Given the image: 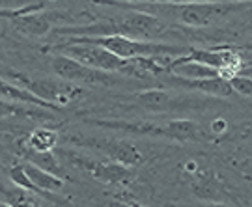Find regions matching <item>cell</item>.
Instances as JSON below:
<instances>
[{
	"mask_svg": "<svg viewBox=\"0 0 252 207\" xmlns=\"http://www.w3.org/2000/svg\"><path fill=\"white\" fill-rule=\"evenodd\" d=\"M54 53H60V56H67L86 67L110 73V75L126 73L129 67V60L118 58L116 54L108 53L107 49L99 45H94L90 41H86L84 37H69L63 45L54 47Z\"/></svg>",
	"mask_w": 252,
	"mask_h": 207,
	"instance_id": "1",
	"label": "cell"
},
{
	"mask_svg": "<svg viewBox=\"0 0 252 207\" xmlns=\"http://www.w3.org/2000/svg\"><path fill=\"white\" fill-rule=\"evenodd\" d=\"M13 77L17 79V82H13V84H17L19 88L30 91L32 95H36L37 99L45 101L53 107L75 103L84 93L81 86L60 81V79L58 81H53V79H28L25 75L21 77L17 73H13Z\"/></svg>",
	"mask_w": 252,
	"mask_h": 207,
	"instance_id": "2",
	"label": "cell"
},
{
	"mask_svg": "<svg viewBox=\"0 0 252 207\" xmlns=\"http://www.w3.org/2000/svg\"><path fill=\"white\" fill-rule=\"evenodd\" d=\"M239 6L241 4L237 2H172L168 4V8L176 11L181 23L192 28L209 27Z\"/></svg>",
	"mask_w": 252,
	"mask_h": 207,
	"instance_id": "3",
	"label": "cell"
},
{
	"mask_svg": "<svg viewBox=\"0 0 252 207\" xmlns=\"http://www.w3.org/2000/svg\"><path fill=\"white\" fill-rule=\"evenodd\" d=\"M51 67L60 81L71 82L77 86H81V84H84V86H107L110 82H114V77L110 73L86 67V65L75 62L67 56H60V54H56L51 60Z\"/></svg>",
	"mask_w": 252,
	"mask_h": 207,
	"instance_id": "4",
	"label": "cell"
},
{
	"mask_svg": "<svg viewBox=\"0 0 252 207\" xmlns=\"http://www.w3.org/2000/svg\"><path fill=\"white\" fill-rule=\"evenodd\" d=\"M73 164L81 166L82 170H86L95 181H99L103 185H122V183H129L133 179V172L124 164L110 161V159H88V157H81V155L69 153Z\"/></svg>",
	"mask_w": 252,
	"mask_h": 207,
	"instance_id": "5",
	"label": "cell"
},
{
	"mask_svg": "<svg viewBox=\"0 0 252 207\" xmlns=\"http://www.w3.org/2000/svg\"><path fill=\"white\" fill-rule=\"evenodd\" d=\"M86 144H94L97 149H101L107 155V159L124 164L127 168L138 166L144 161L142 151L136 148L135 144L127 142V140H110V138H99V140H88Z\"/></svg>",
	"mask_w": 252,
	"mask_h": 207,
	"instance_id": "6",
	"label": "cell"
},
{
	"mask_svg": "<svg viewBox=\"0 0 252 207\" xmlns=\"http://www.w3.org/2000/svg\"><path fill=\"white\" fill-rule=\"evenodd\" d=\"M56 11H30V13H23L19 17L11 19L13 28L19 34L28 37H43L53 30L54 23H56Z\"/></svg>",
	"mask_w": 252,
	"mask_h": 207,
	"instance_id": "7",
	"label": "cell"
},
{
	"mask_svg": "<svg viewBox=\"0 0 252 207\" xmlns=\"http://www.w3.org/2000/svg\"><path fill=\"white\" fill-rule=\"evenodd\" d=\"M161 136L178 140V142H202L206 135L202 127L190 119H172L161 125Z\"/></svg>",
	"mask_w": 252,
	"mask_h": 207,
	"instance_id": "8",
	"label": "cell"
},
{
	"mask_svg": "<svg viewBox=\"0 0 252 207\" xmlns=\"http://www.w3.org/2000/svg\"><path fill=\"white\" fill-rule=\"evenodd\" d=\"M23 168L27 172L28 179L32 181V185L36 187L37 190H47V192H56L63 187V177L62 176H56V174H51V172L39 168L32 162H23Z\"/></svg>",
	"mask_w": 252,
	"mask_h": 207,
	"instance_id": "9",
	"label": "cell"
},
{
	"mask_svg": "<svg viewBox=\"0 0 252 207\" xmlns=\"http://www.w3.org/2000/svg\"><path fill=\"white\" fill-rule=\"evenodd\" d=\"M176 82L181 84L183 88L204 91L207 95H215V97H230L234 93L230 82L222 81V79H206V81H181V79H176Z\"/></svg>",
	"mask_w": 252,
	"mask_h": 207,
	"instance_id": "10",
	"label": "cell"
},
{
	"mask_svg": "<svg viewBox=\"0 0 252 207\" xmlns=\"http://www.w3.org/2000/svg\"><path fill=\"white\" fill-rule=\"evenodd\" d=\"M58 138H60L58 131L39 127L36 131H32L30 136H28V148L34 153H51L58 146Z\"/></svg>",
	"mask_w": 252,
	"mask_h": 207,
	"instance_id": "11",
	"label": "cell"
},
{
	"mask_svg": "<svg viewBox=\"0 0 252 207\" xmlns=\"http://www.w3.org/2000/svg\"><path fill=\"white\" fill-rule=\"evenodd\" d=\"M4 198H6V204L9 207H41V204L37 202L32 192L23 189H11V190H2Z\"/></svg>",
	"mask_w": 252,
	"mask_h": 207,
	"instance_id": "12",
	"label": "cell"
},
{
	"mask_svg": "<svg viewBox=\"0 0 252 207\" xmlns=\"http://www.w3.org/2000/svg\"><path fill=\"white\" fill-rule=\"evenodd\" d=\"M9 179L13 181V185H15L17 189L28 190V192H37V189L32 185V181L28 179L23 164H13V166L9 168Z\"/></svg>",
	"mask_w": 252,
	"mask_h": 207,
	"instance_id": "13",
	"label": "cell"
},
{
	"mask_svg": "<svg viewBox=\"0 0 252 207\" xmlns=\"http://www.w3.org/2000/svg\"><path fill=\"white\" fill-rule=\"evenodd\" d=\"M138 99L142 101V105H146V107L152 108V110H161V108L166 107L168 95H166L164 91L152 90V91H146V93H140Z\"/></svg>",
	"mask_w": 252,
	"mask_h": 207,
	"instance_id": "14",
	"label": "cell"
},
{
	"mask_svg": "<svg viewBox=\"0 0 252 207\" xmlns=\"http://www.w3.org/2000/svg\"><path fill=\"white\" fill-rule=\"evenodd\" d=\"M230 86L235 93L243 95V97H251L252 95V79L251 77H245V75H235L230 79Z\"/></svg>",
	"mask_w": 252,
	"mask_h": 207,
	"instance_id": "15",
	"label": "cell"
},
{
	"mask_svg": "<svg viewBox=\"0 0 252 207\" xmlns=\"http://www.w3.org/2000/svg\"><path fill=\"white\" fill-rule=\"evenodd\" d=\"M108 207H144V206H138V204H133V202H112Z\"/></svg>",
	"mask_w": 252,
	"mask_h": 207,
	"instance_id": "16",
	"label": "cell"
},
{
	"mask_svg": "<svg viewBox=\"0 0 252 207\" xmlns=\"http://www.w3.org/2000/svg\"><path fill=\"white\" fill-rule=\"evenodd\" d=\"M206 207H232V206H226V204H211V206H206Z\"/></svg>",
	"mask_w": 252,
	"mask_h": 207,
	"instance_id": "17",
	"label": "cell"
},
{
	"mask_svg": "<svg viewBox=\"0 0 252 207\" xmlns=\"http://www.w3.org/2000/svg\"><path fill=\"white\" fill-rule=\"evenodd\" d=\"M0 207H9L8 204H2V202H0Z\"/></svg>",
	"mask_w": 252,
	"mask_h": 207,
	"instance_id": "18",
	"label": "cell"
}]
</instances>
